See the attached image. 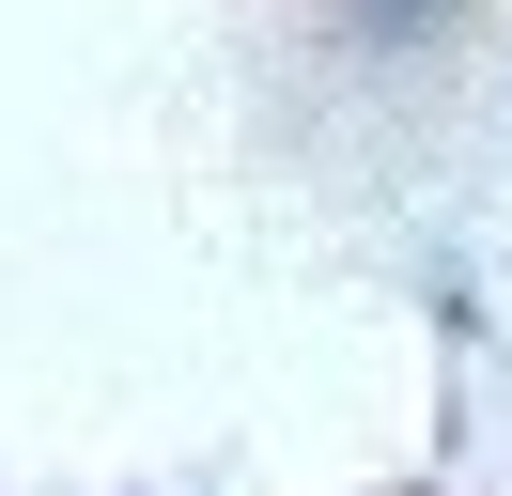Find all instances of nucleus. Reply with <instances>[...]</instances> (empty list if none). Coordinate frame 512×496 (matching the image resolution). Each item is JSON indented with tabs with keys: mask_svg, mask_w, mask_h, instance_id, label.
I'll return each instance as SVG.
<instances>
[]
</instances>
